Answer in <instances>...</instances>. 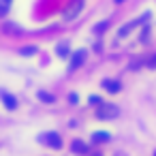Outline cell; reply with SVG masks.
<instances>
[{
	"label": "cell",
	"mask_w": 156,
	"mask_h": 156,
	"mask_svg": "<svg viewBox=\"0 0 156 156\" xmlns=\"http://www.w3.org/2000/svg\"><path fill=\"white\" fill-rule=\"evenodd\" d=\"M77 101H79V96H77V94H69V103L77 105Z\"/></svg>",
	"instance_id": "obj_17"
},
{
	"label": "cell",
	"mask_w": 156,
	"mask_h": 156,
	"mask_svg": "<svg viewBox=\"0 0 156 156\" xmlns=\"http://www.w3.org/2000/svg\"><path fill=\"white\" fill-rule=\"evenodd\" d=\"M9 7H11V0H0V17L9 13Z\"/></svg>",
	"instance_id": "obj_12"
},
{
	"label": "cell",
	"mask_w": 156,
	"mask_h": 156,
	"mask_svg": "<svg viewBox=\"0 0 156 156\" xmlns=\"http://www.w3.org/2000/svg\"><path fill=\"white\" fill-rule=\"evenodd\" d=\"M111 139V135L107 133V130H96V133H92V143H107Z\"/></svg>",
	"instance_id": "obj_8"
},
{
	"label": "cell",
	"mask_w": 156,
	"mask_h": 156,
	"mask_svg": "<svg viewBox=\"0 0 156 156\" xmlns=\"http://www.w3.org/2000/svg\"><path fill=\"white\" fill-rule=\"evenodd\" d=\"M154 156H156V154H154Z\"/></svg>",
	"instance_id": "obj_21"
},
{
	"label": "cell",
	"mask_w": 156,
	"mask_h": 156,
	"mask_svg": "<svg viewBox=\"0 0 156 156\" xmlns=\"http://www.w3.org/2000/svg\"><path fill=\"white\" fill-rule=\"evenodd\" d=\"M39 141H43L45 145H49V147H54V150H60V147H62V139H60L58 133H45V135L39 137Z\"/></svg>",
	"instance_id": "obj_4"
},
{
	"label": "cell",
	"mask_w": 156,
	"mask_h": 156,
	"mask_svg": "<svg viewBox=\"0 0 156 156\" xmlns=\"http://www.w3.org/2000/svg\"><path fill=\"white\" fill-rule=\"evenodd\" d=\"M2 101H5V107H7V109H15V107H17V101H15V96H11V94H5V92H2Z\"/></svg>",
	"instance_id": "obj_9"
},
{
	"label": "cell",
	"mask_w": 156,
	"mask_h": 156,
	"mask_svg": "<svg viewBox=\"0 0 156 156\" xmlns=\"http://www.w3.org/2000/svg\"><path fill=\"white\" fill-rule=\"evenodd\" d=\"M145 66H147V69H156V54L150 56V58L145 60Z\"/></svg>",
	"instance_id": "obj_15"
},
{
	"label": "cell",
	"mask_w": 156,
	"mask_h": 156,
	"mask_svg": "<svg viewBox=\"0 0 156 156\" xmlns=\"http://www.w3.org/2000/svg\"><path fill=\"white\" fill-rule=\"evenodd\" d=\"M120 115V107L113 103H101L96 105V118L98 120H115Z\"/></svg>",
	"instance_id": "obj_1"
},
{
	"label": "cell",
	"mask_w": 156,
	"mask_h": 156,
	"mask_svg": "<svg viewBox=\"0 0 156 156\" xmlns=\"http://www.w3.org/2000/svg\"><path fill=\"white\" fill-rule=\"evenodd\" d=\"M92 156H101V154H98V152H94V154H92Z\"/></svg>",
	"instance_id": "obj_18"
},
{
	"label": "cell",
	"mask_w": 156,
	"mask_h": 156,
	"mask_svg": "<svg viewBox=\"0 0 156 156\" xmlns=\"http://www.w3.org/2000/svg\"><path fill=\"white\" fill-rule=\"evenodd\" d=\"M81 9H83V0H71V2L66 5V9H64V13H62L64 22H73L81 13Z\"/></svg>",
	"instance_id": "obj_2"
},
{
	"label": "cell",
	"mask_w": 156,
	"mask_h": 156,
	"mask_svg": "<svg viewBox=\"0 0 156 156\" xmlns=\"http://www.w3.org/2000/svg\"><path fill=\"white\" fill-rule=\"evenodd\" d=\"M56 54H58L60 58H66V56H69V45H64V43H60V45L56 47Z\"/></svg>",
	"instance_id": "obj_11"
},
{
	"label": "cell",
	"mask_w": 156,
	"mask_h": 156,
	"mask_svg": "<svg viewBox=\"0 0 156 156\" xmlns=\"http://www.w3.org/2000/svg\"><path fill=\"white\" fill-rule=\"evenodd\" d=\"M86 58H88V51H86V49H77V51L73 54V58H71V66H69V69H71V71H77V69L86 62Z\"/></svg>",
	"instance_id": "obj_5"
},
{
	"label": "cell",
	"mask_w": 156,
	"mask_h": 156,
	"mask_svg": "<svg viewBox=\"0 0 156 156\" xmlns=\"http://www.w3.org/2000/svg\"><path fill=\"white\" fill-rule=\"evenodd\" d=\"M115 2H118V5H120V2H124V0H115Z\"/></svg>",
	"instance_id": "obj_19"
},
{
	"label": "cell",
	"mask_w": 156,
	"mask_h": 156,
	"mask_svg": "<svg viewBox=\"0 0 156 156\" xmlns=\"http://www.w3.org/2000/svg\"><path fill=\"white\" fill-rule=\"evenodd\" d=\"M103 88H105L109 94H118V92L122 90V83H120L118 79H105V81H103Z\"/></svg>",
	"instance_id": "obj_7"
},
{
	"label": "cell",
	"mask_w": 156,
	"mask_h": 156,
	"mask_svg": "<svg viewBox=\"0 0 156 156\" xmlns=\"http://www.w3.org/2000/svg\"><path fill=\"white\" fill-rule=\"evenodd\" d=\"M20 54H22V56H34V54H37V47H34V45L22 47V49H20Z\"/></svg>",
	"instance_id": "obj_13"
},
{
	"label": "cell",
	"mask_w": 156,
	"mask_h": 156,
	"mask_svg": "<svg viewBox=\"0 0 156 156\" xmlns=\"http://www.w3.org/2000/svg\"><path fill=\"white\" fill-rule=\"evenodd\" d=\"M88 101H90V105H101V103H103V101H101V96H90Z\"/></svg>",
	"instance_id": "obj_16"
},
{
	"label": "cell",
	"mask_w": 156,
	"mask_h": 156,
	"mask_svg": "<svg viewBox=\"0 0 156 156\" xmlns=\"http://www.w3.org/2000/svg\"><path fill=\"white\" fill-rule=\"evenodd\" d=\"M107 28H109V20H105V22H101V24H96V26L92 28V32H94V34H103V32H105Z\"/></svg>",
	"instance_id": "obj_10"
},
{
	"label": "cell",
	"mask_w": 156,
	"mask_h": 156,
	"mask_svg": "<svg viewBox=\"0 0 156 156\" xmlns=\"http://www.w3.org/2000/svg\"><path fill=\"white\" fill-rule=\"evenodd\" d=\"M39 98H41L43 103H54V101H56V98H54V96H51L49 92H43V90L39 92Z\"/></svg>",
	"instance_id": "obj_14"
},
{
	"label": "cell",
	"mask_w": 156,
	"mask_h": 156,
	"mask_svg": "<svg viewBox=\"0 0 156 156\" xmlns=\"http://www.w3.org/2000/svg\"><path fill=\"white\" fill-rule=\"evenodd\" d=\"M150 15H152V13H150V11H145V13H143L141 17H137V20H133V22H128V24H124V26L120 28V32H118V37L122 39V37H126V34H128V32H130V30H133L135 26H139V24H145V22H150Z\"/></svg>",
	"instance_id": "obj_3"
},
{
	"label": "cell",
	"mask_w": 156,
	"mask_h": 156,
	"mask_svg": "<svg viewBox=\"0 0 156 156\" xmlns=\"http://www.w3.org/2000/svg\"><path fill=\"white\" fill-rule=\"evenodd\" d=\"M118 156H122V154H118Z\"/></svg>",
	"instance_id": "obj_20"
},
{
	"label": "cell",
	"mask_w": 156,
	"mask_h": 156,
	"mask_svg": "<svg viewBox=\"0 0 156 156\" xmlns=\"http://www.w3.org/2000/svg\"><path fill=\"white\" fill-rule=\"evenodd\" d=\"M71 152H73V154L83 156V154H88V152H90V147H88V143H83L81 139H75V141L71 143Z\"/></svg>",
	"instance_id": "obj_6"
}]
</instances>
